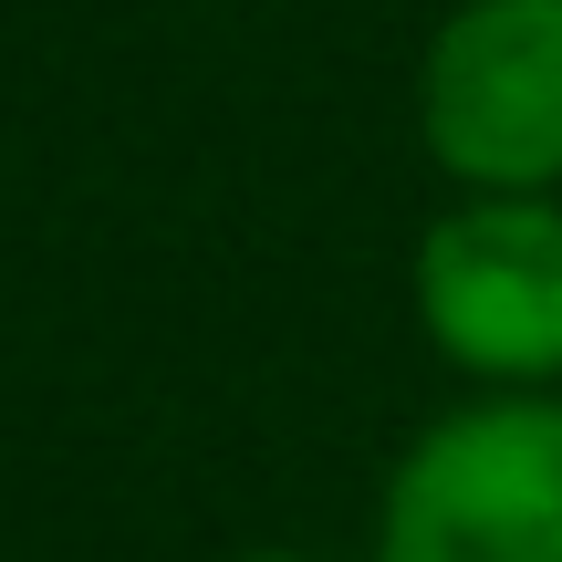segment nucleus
I'll return each mask as SVG.
<instances>
[{
    "instance_id": "2",
    "label": "nucleus",
    "mask_w": 562,
    "mask_h": 562,
    "mask_svg": "<svg viewBox=\"0 0 562 562\" xmlns=\"http://www.w3.org/2000/svg\"><path fill=\"white\" fill-rule=\"evenodd\" d=\"M417 136L459 199H562V0H459L417 63Z\"/></svg>"
},
{
    "instance_id": "3",
    "label": "nucleus",
    "mask_w": 562,
    "mask_h": 562,
    "mask_svg": "<svg viewBox=\"0 0 562 562\" xmlns=\"http://www.w3.org/2000/svg\"><path fill=\"white\" fill-rule=\"evenodd\" d=\"M417 334L480 396H562V199H459L417 240Z\"/></svg>"
},
{
    "instance_id": "1",
    "label": "nucleus",
    "mask_w": 562,
    "mask_h": 562,
    "mask_svg": "<svg viewBox=\"0 0 562 562\" xmlns=\"http://www.w3.org/2000/svg\"><path fill=\"white\" fill-rule=\"evenodd\" d=\"M375 562H562V396H469L396 448Z\"/></svg>"
},
{
    "instance_id": "4",
    "label": "nucleus",
    "mask_w": 562,
    "mask_h": 562,
    "mask_svg": "<svg viewBox=\"0 0 562 562\" xmlns=\"http://www.w3.org/2000/svg\"><path fill=\"white\" fill-rule=\"evenodd\" d=\"M240 562H323V552H240Z\"/></svg>"
}]
</instances>
